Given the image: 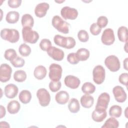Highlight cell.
<instances>
[{
  "instance_id": "29",
  "label": "cell",
  "mask_w": 128,
  "mask_h": 128,
  "mask_svg": "<svg viewBox=\"0 0 128 128\" xmlns=\"http://www.w3.org/2000/svg\"><path fill=\"white\" fill-rule=\"evenodd\" d=\"M96 90L95 86L91 82H84L82 86V92L86 94H92Z\"/></svg>"
},
{
  "instance_id": "12",
  "label": "cell",
  "mask_w": 128,
  "mask_h": 128,
  "mask_svg": "<svg viewBox=\"0 0 128 128\" xmlns=\"http://www.w3.org/2000/svg\"><path fill=\"white\" fill-rule=\"evenodd\" d=\"M115 100L118 102H124L127 98V94L124 88L120 86H115L112 89Z\"/></svg>"
},
{
  "instance_id": "9",
  "label": "cell",
  "mask_w": 128,
  "mask_h": 128,
  "mask_svg": "<svg viewBox=\"0 0 128 128\" xmlns=\"http://www.w3.org/2000/svg\"><path fill=\"white\" fill-rule=\"evenodd\" d=\"M60 14L62 17L65 20H73L77 18L78 12L74 8L66 6L61 9Z\"/></svg>"
},
{
  "instance_id": "15",
  "label": "cell",
  "mask_w": 128,
  "mask_h": 128,
  "mask_svg": "<svg viewBox=\"0 0 128 128\" xmlns=\"http://www.w3.org/2000/svg\"><path fill=\"white\" fill-rule=\"evenodd\" d=\"M50 6L47 2H41L38 4L34 9V14L38 18H43L46 14Z\"/></svg>"
},
{
  "instance_id": "28",
  "label": "cell",
  "mask_w": 128,
  "mask_h": 128,
  "mask_svg": "<svg viewBox=\"0 0 128 128\" xmlns=\"http://www.w3.org/2000/svg\"><path fill=\"white\" fill-rule=\"evenodd\" d=\"M122 113V108L121 106L118 105H114L109 110V115L112 117L120 118Z\"/></svg>"
},
{
  "instance_id": "3",
  "label": "cell",
  "mask_w": 128,
  "mask_h": 128,
  "mask_svg": "<svg viewBox=\"0 0 128 128\" xmlns=\"http://www.w3.org/2000/svg\"><path fill=\"white\" fill-rule=\"evenodd\" d=\"M22 36L24 42L32 44L36 43L39 38V34L38 32L33 30L31 28L29 27L23 28Z\"/></svg>"
},
{
  "instance_id": "31",
  "label": "cell",
  "mask_w": 128,
  "mask_h": 128,
  "mask_svg": "<svg viewBox=\"0 0 128 128\" xmlns=\"http://www.w3.org/2000/svg\"><path fill=\"white\" fill-rule=\"evenodd\" d=\"M54 40L56 45L65 48L67 42V37L63 36L60 34H56L54 36Z\"/></svg>"
},
{
  "instance_id": "13",
  "label": "cell",
  "mask_w": 128,
  "mask_h": 128,
  "mask_svg": "<svg viewBox=\"0 0 128 128\" xmlns=\"http://www.w3.org/2000/svg\"><path fill=\"white\" fill-rule=\"evenodd\" d=\"M48 54L56 61H60L63 60L64 56V51L55 46H51L47 51Z\"/></svg>"
},
{
  "instance_id": "33",
  "label": "cell",
  "mask_w": 128,
  "mask_h": 128,
  "mask_svg": "<svg viewBox=\"0 0 128 128\" xmlns=\"http://www.w3.org/2000/svg\"><path fill=\"white\" fill-rule=\"evenodd\" d=\"M14 80L18 82H23L26 78V74L23 70H18L14 74Z\"/></svg>"
},
{
  "instance_id": "20",
  "label": "cell",
  "mask_w": 128,
  "mask_h": 128,
  "mask_svg": "<svg viewBox=\"0 0 128 128\" xmlns=\"http://www.w3.org/2000/svg\"><path fill=\"white\" fill-rule=\"evenodd\" d=\"M47 71L46 68L42 65L36 66L34 70V77L38 80H42L46 75Z\"/></svg>"
},
{
  "instance_id": "5",
  "label": "cell",
  "mask_w": 128,
  "mask_h": 128,
  "mask_svg": "<svg viewBox=\"0 0 128 128\" xmlns=\"http://www.w3.org/2000/svg\"><path fill=\"white\" fill-rule=\"evenodd\" d=\"M48 76L54 82L60 81L62 78V66L53 63L49 67Z\"/></svg>"
},
{
  "instance_id": "30",
  "label": "cell",
  "mask_w": 128,
  "mask_h": 128,
  "mask_svg": "<svg viewBox=\"0 0 128 128\" xmlns=\"http://www.w3.org/2000/svg\"><path fill=\"white\" fill-rule=\"evenodd\" d=\"M119 126L118 122L114 117H110L108 118L104 122V124L102 126V128H117Z\"/></svg>"
},
{
  "instance_id": "40",
  "label": "cell",
  "mask_w": 128,
  "mask_h": 128,
  "mask_svg": "<svg viewBox=\"0 0 128 128\" xmlns=\"http://www.w3.org/2000/svg\"><path fill=\"white\" fill-rule=\"evenodd\" d=\"M97 24L101 28L106 27L108 24V19L105 16H100L97 20Z\"/></svg>"
},
{
  "instance_id": "24",
  "label": "cell",
  "mask_w": 128,
  "mask_h": 128,
  "mask_svg": "<svg viewBox=\"0 0 128 128\" xmlns=\"http://www.w3.org/2000/svg\"><path fill=\"white\" fill-rule=\"evenodd\" d=\"M20 100L24 104H26L30 102L32 98L31 92L28 90H22L18 96Z\"/></svg>"
},
{
  "instance_id": "26",
  "label": "cell",
  "mask_w": 128,
  "mask_h": 128,
  "mask_svg": "<svg viewBox=\"0 0 128 128\" xmlns=\"http://www.w3.org/2000/svg\"><path fill=\"white\" fill-rule=\"evenodd\" d=\"M68 108L72 113H77L80 109V105L78 100L75 98H72L68 103Z\"/></svg>"
},
{
  "instance_id": "23",
  "label": "cell",
  "mask_w": 128,
  "mask_h": 128,
  "mask_svg": "<svg viewBox=\"0 0 128 128\" xmlns=\"http://www.w3.org/2000/svg\"><path fill=\"white\" fill-rule=\"evenodd\" d=\"M76 54L79 61H85L88 58L90 54L88 49L80 48L77 50Z\"/></svg>"
},
{
  "instance_id": "6",
  "label": "cell",
  "mask_w": 128,
  "mask_h": 128,
  "mask_svg": "<svg viewBox=\"0 0 128 128\" xmlns=\"http://www.w3.org/2000/svg\"><path fill=\"white\" fill-rule=\"evenodd\" d=\"M105 69L101 65L96 66L92 70L93 80L97 84H102L105 79Z\"/></svg>"
},
{
  "instance_id": "44",
  "label": "cell",
  "mask_w": 128,
  "mask_h": 128,
  "mask_svg": "<svg viewBox=\"0 0 128 128\" xmlns=\"http://www.w3.org/2000/svg\"><path fill=\"white\" fill-rule=\"evenodd\" d=\"M22 2L21 0H8V4L12 8H17L20 6Z\"/></svg>"
},
{
  "instance_id": "8",
  "label": "cell",
  "mask_w": 128,
  "mask_h": 128,
  "mask_svg": "<svg viewBox=\"0 0 128 128\" xmlns=\"http://www.w3.org/2000/svg\"><path fill=\"white\" fill-rule=\"evenodd\" d=\"M12 72V68L7 64H2L0 66V80L2 82L8 81Z\"/></svg>"
},
{
  "instance_id": "19",
  "label": "cell",
  "mask_w": 128,
  "mask_h": 128,
  "mask_svg": "<svg viewBox=\"0 0 128 128\" xmlns=\"http://www.w3.org/2000/svg\"><path fill=\"white\" fill-rule=\"evenodd\" d=\"M80 104L84 108H90L94 104V98L90 94H86L80 98Z\"/></svg>"
},
{
  "instance_id": "37",
  "label": "cell",
  "mask_w": 128,
  "mask_h": 128,
  "mask_svg": "<svg viewBox=\"0 0 128 128\" xmlns=\"http://www.w3.org/2000/svg\"><path fill=\"white\" fill-rule=\"evenodd\" d=\"M12 64L15 68L22 67L25 64L24 60L21 57L17 56L10 62Z\"/></svg>"
},
{
  "instance_id": "1",
  "label": "cell",
  "mask_w": 128,
  "mask_h": 128,
  "mask_svg": "<svg viewBox=\"0 0 128 128\" xmlns=\"http://www.w3.org/2000/svg\"><path fill=\"white\" fill-rule=\"evenodd\" d=\"M0 37L11 43L17 42L20 38L19 32L14 28H4L0 31Z\"/></svg>"
},
{
  "instance_id": "10",
  "label": "cell",
  "mask_w": 128,
  "mask_h": 128,
  "mask_svg": "<svg viewBox=\"0 0 128 128\" xmlns=\"http://www.w3.org/2000/svg\"><path fill=\"white\" fill-rule=\"evenodd\" d=\"M101 40L103 44L106 46L112 44L115 40V36L113 30L112 28L105 29L102 34Z\"/></svg>"
},
{
  "instance_id": "11",
  "label": "cell",
  "mask_w": 128,
  "mask_h": 128,
  "mask_svg": "<svg viewBox=\"0 0 128 128\" xmlns=\"http://www.w3.org/2000/svg\"><path fill=\"white\" fill-rule=\"evenodd\" d=\"M110 100V94L107 92L102 93L98 97L96 104V108H101L106 110Z\"/></svg>"
},
{
  "instance_id": "32",
  "label": "cell",
  "mask_w": 128,
  "mask_h": 128,
  "mask_svg": "<svg viewBox=\"0 0 128 128\" xmlns=\"http://www.w3.org/2000/svg\"><path fill=\"white\" fill-rule=\"evenodd\" d=\"M18 52L21 56L26 57L30 54L32 50L29 46L26 44H22L19 46Z\"/></svg>"
},
{
  "instance_id": "16",
  "label": "cell",
  "mask_w": 128,
  "mask_h": 128,
  "mask_svg": "<svg viewBox=\"0 0 128 128\" xmlns=\"http://www.w3.org/2000/svg\"><path fill=\"white\" fill-rule=\"evenodd\" d=\"M18 86L13 84H8L4 87V94L6 97L8 98H15L18 94Z\"/></svg>"
},
{
  "instance_id": "39",
  "label": "cell",
  "mask_w": 128,
  "mask_h": 128,
  "mask_svg": "<svg viewBox=\"0 0 128 128\" xmlns=\"http://www.w3.org/2000/svg\"><path fill=\"white\" fill-rule=\"evenodd\" d=\"M90 30V33L92 35L97 36L100 34L102 30V28L98 26L96 22H94L91 24Z\"/></svg>"
},
{
  "instance_id": "21",
  "label": "cell",
  "mask_w": 128,
  "mask_h": 128,
  "mask_svg": "<svg viewBox=\"0 0 128 128\" xmlns=\"http://www.w3.org/2000/svg\"><path fill=\"white\" fill-rule=\"evenodd\" d=\"M20 108V105L17 100H13L10 102L7 106L8 112L10 114H16L18 112Z\"/></svg>"
},
{
  "instance_id": "7",
  "label": "cell",
  "mask_w": 128,
  "mask_h": 128,
  "mask_svg": "<svg viewBox=\"0 0 128 128\" xmlns=\"http://www.w3.org/2000/svg\"><path fill=\"white\" fill-rule=\"evenodd\" d=\"M36 96L41 106L44 107L48 106L50 101V96L46 89L44 88L38 89L36 92Z\"/></svg>"
},
{
  "instance_id": "45",
  "label": "cell",
  "mask_w": 128,
  "mask_h": 128,
  "mask_svg": "<svg viewBox=\"0 0 128 128\" xmlns=\"http://www.w3.org/2000/svg\"><path fill=\"white\" fill-rule=\"evenodd\" d=\"M6 109L4 108V107L2 106H0V118H2L4 116H5L6 115Z\"/></svg>"
},
{
  "instance_id": "41",
  "label": "cell",
  "mask_w": 128,
  "mask_h": 128,
  "mask_svg": "<svg viewBox=\"0 0 128 128\" xmlns=\"http://www.w3.org/2000/svg\"><path fill=\"white\" fill-rule=\"evenodd\" d=\"M67 60L72 64H76L79 62V60L76 56V53L74 52L70 53L68 55Z\"/></svg>"
},
{
  "instance_id": "2",
  "label": "cell",
  "mask_w": 128,
  "mask_h": 128,
  "mask_svg": "<svg viewBox=\"0 0 128 128\" xmlns=\"http://www.w3.org/2000/svg\"><path fill=\"white\" fill-rule=\"evenodd\" d=\"M52 26L59 32L64 34L69 32V24L63 20L59 16L56 15L52 18Z\"/></svg>"
},
{
  "instance_id": "25",
  "label": "cell",
  "mask_w": 128,
  "mask_h": 128,
  "mask_svg": "<svg viewBox=\"0 0 128 128\" xmlns=\"http://www.w3.org/2000/svg\"><path fill=\"white\" fill-rule=\"evenodd\" d=\"M20 18L18 12L16 11H10L6 15V21L9 24H14L18 22Z\"/></svg>"
},
{
  "instance_id": "47",
  "label": "cell",
  "mask_w": 128,
  "mask_h": 128,
  "mask_svg": "<svg viewBox=\"0 0 128 128\" xmlns=\"http://www.w3.org/2000/svg\"><path fill=\"white\" fill-rule=\"evenodd\" d=\"M128 58H126L124 60V67L126 70H128Z\"/></svg>"
},
{
  "instance_id": "38",
  "label": "cell",
  "mask_w": 128,
  "mask_h": 128,
  "mask_svg": "<svg viewBox=\"0 0 128 128\" xmlns=\"http://www.w3.org/2000/svg\"><path fill=\"white\" fill-rule=\"evenodd\" d=\"M62 86L61 82L60 81L58 82H54V81H51L48 85L49 88L50 90L52 92H56L58 90H60Z\"/></svg>"
},
{
  "instance_id": "48",
  "label": "cell",
  "mask_w": 128,
  "mask_h": 128,
  "mask_svg": "<svg viewBox=\"0 0 128 128\" xmlns=\"http://www.w3.org/2000/svg\"><path fill=\"white\" fill-rule=\"evenodd\" d=\"M127 46V42L126 43V44H125V46H124V50H125V51L126 52H128V50H126V47Z\"/></svg>"
},
{
  "instance_id": "49",
  "label": "cell",
  "mask_w": 128,
  "mask_h": 128,
  "mask_svg": "<svg viewBox=\"0 0 128 128\" xmlns=\"http://www.w3.org/2000/svg\"><path fill=\"white\" fill-rule=\"evenodd\" d=\"M127 110H128V107L126 108V110H125V116H126V118H128V117H127V116H126V112H127Z\"/></svg>"
},
{
  "instance_id": "43",
  "label": "cell",
  "mask_w": 128,
  "mask_h": 128,
  "mask_svg": "<svg viewBox=\"0 0 128 128\" xmlns=\"http://www.w3.org/2000/svg\"><path fill=\"white\" fill-rule=\"evenodd\" d=\"M128 74L124 72L118 78L119 82L123 85L126 86L127 87L128 86Z\"/></svg>"
},
{
  "instance_id": "46",
  "label": "cell",
  "mask_w": 128,
  "mask_h": 128,
  "mask_svg": "<svg viewBox=\"0 0 128 128\" xmlns=\"http://www.w3.org/2000/svg\"><path fill=\"white\" fill-rule=\"evenodd\" d=\"M0 126L1 128H10V126L8 123L6 122H0Z\"/></svg>"
},
{
  "instance_id": "34",
  "label": "cell",
  "mask_w": 128,
  "mask_h": 128,
  "mask_svg": "<svg viewBox=\"0 0 128 128\" xmlns=\"http://www.w3.org/2000/svg\"><path fill=\"white\" fill-rule=\"evenodd\" d=\"M17 56H18L16 50L12 48H9L6 50L4 54V58L10 62L14 60Z\"/></svg>"
},
{
  "instance_id": "17",
  "label": "cell",
  "mask_w": 128,
  "mask_h": 128,
  "mask_svg": "<svg viewBox=\"0 0 128 128\" xmlns=\"http://www.w3.org/2000/svg\"><path fill=\"white\" fill-rule=\"evenodd\" d=\"M107 116V112L106 110L101 108H96L93 111L92 114V118L94 122H101Z\"/></svg>"
},
{
  "instance_id": "35",
  "label": "cell",
  "mask_w": 128,
  "mask_h": 128,
  "mask_svg": "<svg viewBox=\"0 0 128 128\" xmlns=\"http://www.w3.org/2000/svg\"><path fill=\"white\" fill-rule=\"evenodd\" d=\"M39 46L41 50L44 51H48V50L52 46V43L50 40L44 38L41 40Z\"/></svg>"
},
{
  "instance_id": "22",
  "label": "cell",
  "mask_w": 128,
  "mask_h": 128,
  "mask_svg": "<svg viewBox=\"0 0 128 128\" xmlns=\"http://www.w3.org/2000/svg\"><path fill=\"white\" fill-rule=\"evenodd\" d=\"M21 22L23 28L29 27L32 28L34 26V20L30 14H26L22 16Z\"/></svg>"
},
{
  "instance_id": "4",
  "label": "cell",
  "mask_w": 128,
  "mask_h": 128,
  "mask_svg": "<svg viewBox=\"0 0 128 128\" xmlns=\"http://www.w3.org/2000/svg\"><path fill=\"white\" fill-rule=\"evenodd\" d=\"M104 64L112 72L118 70L120 68V63L119 59L114 55H110L107 56L104 60Z\"/></svg>"
},
{
  "instance_id": "14",
  "label": "cell",
  "mask_w": 128,
  "mask_h": 128,
  "mask_svg": "<svg viewBox=\"0 0 128 128\" xmlns=\"http://www.w3.org/2000/svg\"><path fill=\"white\" fill-rule=\"evenodd\" d=\"M64 82L67 87L72 89H76L79 86L80 81L78 77L72 75H68L64 78Z\"/></svg>"
},
{
  "instance_id": "36",
  "label": "cell",
  "mask_w": 128,
  "mask_h": 128,
  "mask_svg": "<svg viewBox=\"0 0 128 128\" xmlns=\"http://www.w3.org/2000/svg\"><path fill=\"white\" fill-rule=\"evenodd\" d=\"M78 37L80 42H88L89 39L88 34L84 30H81L78 32Z\"/></svg>"
},
{
  "instance_id": "27",
  "label": "cell",
  "mask_w": 128,
  "mask_h": 128,
  "mask_svg": "<svg viewBox=\"0 0 128 128\" xmlns=\"http://www.w3.org/2000/svg\"><path fill=\"white\" fill-rule=\"evenodd\" d=\"M118 36L119 40L122 42H128V28L126 26H120L118 30Z\"/></svg>"
},
{
  "instance_id": "42",
  "label": "cell",
  "mask_w": 128,
  "mask_h": 128,
  "mask_svg": "<svg viewBox=\"0 0 128 128\" xmlns=\"http://www.w3.org/2000/svg\"><path fill=\"white\" fill-rule=\"evenodd\" d=\"M76 44V40L70 36L67 37V42H66L65 48L71 49L75 46Z\"/></svg>"
},
{
  "instance_id": "18",
  "label": "cell",
  "mask_w": 128,
  "mask_h": 128,
  "mask_svg": "<svg viewBox=\"0 0 128 128\" xmlns=\"http://www.w3.org/2000/svg\"><path fill=\"white\" fill-rule=\"evenodd\" d=\"M69 98V94L67 92L64 90H60L58 92L55 96L56 102L60 104H64L67 103Z\"/></svg>"
}]
</instances>
